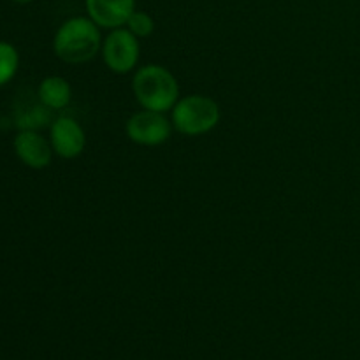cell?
Wrapping results in <instances>:
<instances>
[{
	"label": "cell",
	"mask_w": 360,
	"mask_h": 360,
	"mask_svg": "<svg viewBox=\"0 0 360 360\" xmlns=\"http://www.w3.org/2000/svg\"><path fill=\"white\" fill-rule=\"evenodd\" d=\"M13 2H16V4H28V2H32V0H13Z\"/></svg>",
	"instance_id": "4fadbf2b"
},
{
	"label": "cell",
	"mask_w": 360,
	"mask_h": 360,
	"mask_svg": "<svg viewBox=\"0 0 360 360\" xmlns=\"http://www.w3.org/2000/svg\"><path fill=\"white\" fill-rule=\"evenodd\" d=\"M88 18L101 28L125 27L130 14L136 11V0H84Z\"/></svg>",
	"instance_id": "ba28073f"
},
{
	"label": "cell",
	"mask_w": 360,
	"mask_h": 360,
	"mask_svg": "<svg viewBox=\"0 0 360 360\" xmlns=\"http://www.w3.org/2000/svg\"><path fill=\"white\" fill-rule=\"evenodd\" d=\"M18 65H20V55L16 48L9 42L0 41V86L9 83L16 76Z\"/></svg>",
	"instance_id": "30bf717a"
},
{
	"label": "cell",
	"mask_w": 360,
	"mask_h": 360,
	"mask_svg": "<svg viewBox=\"0 0 360 360\" xmlns=\"http://www.w3.org/2000/svg\"><path fill=\"white\" fill-rule=\"evenodd\" d=\"M37 95L42 105L51 111H60L69 105L70 98H72V88L65 77L48 76L39 84Z\"/></svg>",
	"instance_id": "9c48e42d"
},
{
	"label": "cell",
	"mask_w": 360,
	"mask_h": 360,
	"mask_svg": "<svg viewBox=\"0 0 360 360\" xmlns=\"http://www.w3.org/2000/svg\"><path fill=\"white\" fill-rule=\"evenodd\" d=\"M53 49L65 63L81 65L90 62L102 49L101 27L90 18H70L56 30Z\"/></svg>",
	"instance_id": "6da1fadb"
},
{
	"label": "cell",
	"mask_w": 360,
	"mask_h": 360,
	"mask_svg": "<svg viewBox=\"0 0 360 360\" xmlns=\"http://www.w3.org/2000/svg\"><path fill=\"white\" fill-rule=\"evenodd\" d=\"M172 122L165 118L164 112L143 109L127 120L125 132L132 143L139 146H160L167 143L172 132Z\"/></svg>",
	"instance_id": "5b68a950"
},
{
	"label": "cell",
	"mask_w": 360,
	"mask_h": 360,
	"mask_svg": "<svg viewBox=\"0 0 360 360\" xmlns=\"http://www.w3.org/2000/svg\"><path fill=\"white\" fill-rule=\"evenodd\" d=\"M16 157L30 169H44L51 164L53 146L37 130H20L13 141Z\"/></svg>",
	"instance_id": "52a82bcc"
},
{
	"label": "cell",
	"mask_w": 360,
	"mask_h": 360,
	"mask_svg": "<svg viewBox=\"0 0 360 360\" xmlns=\"http://www.w3.org/2000/svg\"><path fill=\"white\" fill-rule=\"evenodd\" d=\"M51 109H48L46 105H37V108H30L23 112V115L18 116V127L21 130H37L42 127L48 125L49 122V112Z\"/></svg>",
	"instance_id": "8fae6325"
},
{
	"label": "cell",
	"mask_w": 360,
	"mask_h": 360,
	"mask_svg": "<svg viewBox=\"0 0 360 360\" xmlns=\"http://www.w3.org/2000/svg\"><path fill=\"white\" fill-rule=\"evenodd\" d=\"M127 28H129L137 39H144L150 37V35L153 34L155 21L153 18L148 13H144V11H134V13L130 14L129 21H127Z\"/></svg>",
	"instance_id": "7c38bea8"
},
{
	"label": "cell",
	"mask_w": 360,
	"mask_h": 360,
	"mask_svg": "<svg viewBox=\"0 0 360 360\" xmlns=\"http://www.w3.org/2000/svg\"><path fill=\"white\" fill-rule=\"evenodd\" d=\"M172 127L185 136H202L220 122V108L206 95H186L171 109Z\"/></svg>",
	"instance_id": "3957f363"
},
{
	"label": "cell",
	"mask_w": 360,
	"mask_h": 360,
	"mask_svg": "<svg viewBox=\"0 0 360 360\" xmlns=\"http://www.w3.org/2000/svg\"><path fill=\"white\" fill-rule=\"evenodd\" d=\"M49 143H51L53 151L58 157L76 158L79 157L86 146V136L79 123L70 116H60L53 120L49 127Z\"/></svg>",
	"instance_id": "8992f818"
},
{
	"label": "cell",
	"mask_w": 360,
	"mask_h": 360,
	"mask_svg": "<svg viewBox=\"0 0 360 360\" xmlns=\"http://www.w3.org/2000/svg\"><path fill=\"white\" fill-rule=\"evenodd\" d=\"M139 39L125 27L115 28L102 41V58L115 74H129L139 63Z\"/></svg>",
	"instance_id": "277c9868"
},
{
	"label": "cell",
	"mask_w": 360,
	"mask_h": 360,
	"mask_svg": "<svg viewBox=\"0 0 360 360\" xmlns=\"http://www.w3.org/2000/svg\"><path fill=\"white\" fill-rule=\"evenodd\" d=\"M132 91L143 109L167 112L179 101V86L172 72L165 67L151 63L139 67L134 74Z\"/></svg>",
	"instance_id": "7a4b0ae2"
}]
</instances>
